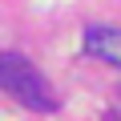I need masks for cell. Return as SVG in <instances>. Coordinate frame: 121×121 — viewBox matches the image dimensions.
Listing matches in <instances>:
<instances>
[{
  "instance_id": "cell-2",
  "label": "cell",
  "mask_w": 121,
  "mask_h": 121,
  "mask_svg": "<svg viewBox=\"0 0 121 121\" xmlns=\"http://www.w3.org/2000/svg\"><path fill=\"white\" fill-rule=\"evenodd\" d=\"M85 52L105 60V65L121 69V28H109V24H89L85 28Z\"/></svg>"
},
{
  "instance_id": "cell-1",
  "label": "cell",
  "mask_w": 121,
  "mask_h": 121,
  "mask_svg": "<svg viewBox=\"0 0 121 121\" xmlns=\"http://www.w3.org/2000/svg\"><path fill=\"white\" fill-rule=\"evenodd\" d=\"M0 89L12 93L16 101H24L28 109H52V93H48V81L28 65L20 52H0Z\"/></svg>"
},
{
  "instance_id": "cell-3",
  "label": "cell",
  "mask_w": 121,
  "mask_h": 121,
  "mask_svg": "<svg viewBox=\"0 0 121 121\" xmlns=\"http://www.w3.org/2000/svg\"><path fill=\"white\" fill-rule=\"evenodd\" d=\"M109 121H121V113H109Z\"/></svg>"
}]
</instances>
